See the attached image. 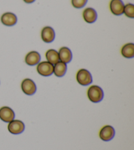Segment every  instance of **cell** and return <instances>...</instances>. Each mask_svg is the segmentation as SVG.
<instances>
[{"label": "cell", "mask_w": 134, "mask_h": 150, "mask_svg": "<svg viewBox=\"0 0 134 150\" xmlns=\"http://www.w3.org/2000/svg\"><path fill=\"white\" fill-rule=\"evenodd\" d=\"M88 99L93 103H99L103 98V91L98 86L94 85L88 90Z\"/></svg>", "instance_id": "obj_1"}, {"label": "cell", "mask_w": 134, "mask_h": 150, "mask_svg": "<svg viewBox=\"0 0 134 150\" xmlns=\"http://www.w3.org/2000/svg\"><path fill=\"white\" fill-rule=\"evenodd\" d=\"M77 80L82 86H88L92 82V76L87 69H80L77 74Z\"/></svg>", "instance_id": "obj_2"}, {"label": "cell", "mask_w": 134, "mask_h": 150, "mask_svg": "<svg viewBox=\"0 0 134 150\" xmlns=\"http://www.w3.org/2000/svg\"><path fill=\"white\" fill-rule=\"evenodd\" d=\"M37 71L43 76H49L54 73V66L48 61H43L37 64Z\"/></svg>", "instance_id": "obj_3"}, {"label": "cell", "mask_w": 134, "mask_h": 150, "mask_svg": "<svg viewBox=\"0 0 134 150\" xmlns=\"http://www.w3.org/2000/svg\"><path fill=\"white\" fill-rule=\"evenodd\" d=\"M24 122L19 120H13L8 125V130L13 134H20L24 130Z\"/></svg>", "instance_id": "obj_4"}, {"label": "cell", "mask_w": 134, "mask_h": 150, "mask_svg": "<svg viewBox=\"0 0 134 150\" xmlns=\"http://www.w3.org/2000/svg\"><path fill=\"white\" fill-rule=\"evenodd\" d=\"M21 88L23 92L26 95L32 96L36 92L37 87L33 80L29 79H26L22 81Z\"/></svg>", "instance_id": "obj_5"}, {"label": "cell", "mask_w": 134, "mask_h": 150, "mask_svg": "<svg viewBox=\"0 0 134 150\" xmlns=\"http://www.w3.org/2000/svg\"><path fill=\"white\" fill-rule=\"evenodd\" d=\"M124 5L122 0H111L110 2V10L112 14L120 16L124 13Z\"/></svg>", "instance_id": "obj_6"}, {"label": "cell", "mask_w": 134, "mask_h": 150, "mask_svg": "<svg viewBox=\"0 0 134 150\" xmlns=\"http://www.w3.org/2000/svg\"><path fill=\"white\" fill-rule=\"evenodd\" d=\"M15 112L9 107H3L0 109V119L5 122H10L14 120Z\"/></svg>", "instance_id": "obj_7"}, {"label": "cell", "mask_w": 134, "mask_h": 150, "mask_svg": "<svg viewBox=\"0 0 134 150\" xmlns=\"http://www.w3.org/2000/svg\"><path fill=\"white\" fill-rule=\"evenodd\" d=\"M114 128L109 125H106L101 128L100 132V137L103 141H110L114 136Z\"/></svg>", "instance_id": "obj_8"}, {"label": "cell", "mask_w": 134, "mask_h": 150, "mask_svg": "<svg viewBox=\"0 0 134 150\" xmlns=\"http://www.w3.org/2000/svg\"><path fill=\"white\" fill-rule=\"evenodd\" d=\"M41 38L46 43H51L55 38V32L50 26H45L41 31Z\"/></svg>", "instance_id": "obj_9"}, {"label": "cell", "mask_w": 134, "mask_h": 150, "mask_svg": "<svg viewBox=\"0 0 134 150\" xmlns=\"http://www.w3.org/2000/svg\"><path fill=\"white\" fill-rule=\"evenodd\" d=\"M1 21L5 26H13L17 24V17L13 13H5L1 16Z\"/></svg>", "instance_id": "obj_10"}, {"label": "cell", "mask_w": 134, "mask_h": 150, "mask_svg": "<svg viewBox=\"0 0 134 150\" xmlns=\"http://www.w3.org/2000/svg\"><path fill=\"white\" fill-rule=\"evenodd\" d=\"M41 61V55L37 52L32 51L26 55L25 62L29 66H34L38 64Z\"/></svg>", "instance_id": "obj_11"}, {"label": "cell", "mask_w": 134, "mask_h": 150, "mask_svg": "<svg viewBox=\"0 0 134 150\" xmlns=\"http://www.w3.org/2000/svg\"><path fill=\"white\" fill-rule=\"evenodd\" d=\"M83 18L86 22L88 23H93L97 19L98 15L96 10L92 8H87L84 10L82 13Z\"/></svg>", "instance_id": "obj_12"}, {"label": "cell", "mask_w": 134, "mask_h": 150, "mask_svg": "<svg viewBox=\"0 0 134 150\" xmlns=\"http://www.w3.org/2000/svg\"><path fill=\"white\" fill-rule=\"evenodd\" d=\"M59 58L61 62L65 63H68L72 59V53L71 51L67 47H61L58 52Z\"/></svg>", "instance_id": "obj_13"}, {"label": "cell", "mask_w": 134, "mask_h": 150, "mask_svg": "<svg viewBox=\"0 0 134 150\" xmlns=\"http://www.w3.org/2000/svg\"><path fill=\"white\" fill-rule=\"evenodd\" d=\"M67 71V65L66 63L58 61L54 66V73L56 76L62 77L64 76Z\"/></svg>", "instance_id": "obj_14"}, {"label": "cell", "mask_w": 134, "mask_h": 150, "mask_svg": "<svg viewBox=\"0 0 134 150\" xmlns=\"http://www.w3.org/2000/svg\"><path fill=\"white\" fill-rule=\"evenodd\" d=\"M46 58L49 62L52 64V65H55L57 63L58 61H60V58H59V54L57 51L55 50H49L46 52Z\"/></svg>", "instance_id": "obj_15"}, {"label": "cell", "mask_w": 134, "mask_h": 150, "mask_svg": "<svg viewBox=\"0 0 134 150\" xmlns=\"http://www.w3.org/2000/svg\"><path fill=\"white\" fill-rule=\"evenodd\" d=\"M121 53L126 58H133L134 57V44L129 43L124 45L122 48Z\"/></svg>", "instance_id": "obj_16"}, {"label": "cell", "mask_w": 134, "mask_h": 150, "mask_svg": "<svg viewBox=\"0 0 134 150\" xmlns=\"http://www.w3.org/2000/svg\"><path fill=\"white\" fill-rule=\"evenodd\" d=\"M124 13L128 17L134 18V5L132 4H128L124 5Z\"/></svg>", "instance_id": "obj_17"}, {"label": "cell", "mask_w": 134, "mask_h": 150, "mask_svg": "<svg viewBox=\"0 0 134 150\" xmlns=\"http://www.w3.org/2000/svg\"><path fill=\"white\" fill-rule=\"evenodd\" d=\"M88 0H71L72 5L77 9H80L84 7Z\"/></svg>", "instance_id": "obj_18"}, {"label": "cell", "mask_w": 134, "mask_h": 150, "mask_svg": "<svg viewBox=\"0 0 134 150\" xmlns=\"http://www.w3.org/2000/svg\"><path fill=\"white\" fill-rule=\"evenodd\" d=\"M36 0H24V1L26 4H32V3H34Z\"/></svg>", "instance_id": "obj_19"}]
</instances>
